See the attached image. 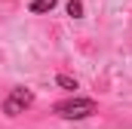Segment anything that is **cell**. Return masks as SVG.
Returning <instances> with one entry per match:
<instances>
[{"label": "cell", "instance_id": "1", "mask_svg": "<svg viewBox=\"0 0 132 129\" xmlns=\"http://www.w3.org/2000/svg\"><path fill=\"white\" fill-rule=\"evenodd\" d=\"M95 108L98 104L92 98H68V101H59L55 104V114L65 117V120H83V117H92Z\"/></svg>", "mask_w": 132, "mask_h": 129}, {"label": "cell", "instance_id": "2", "mask_svg": "<svg viewBox=\"0 0 132 129\" xmlns=\"http://www.w3.org/2000/svg\"><path fill=\"white\" fill-rule=\"evenodd\" d=\"M31 104H34V92L25 89V86H15V89L6 95V101H3V111H6L9 117H15V114H22V111L31 108Z\"/></svg>", "mask_w": 132, "mask_h": 129}, {"label": "cell", "instance_id": "3", "mask_svg": "<svg viewBox=\"0 0 132 129\" xmlns=\"http://www.w3.org/2000/svg\"><path fill=\"white\" fill-rule=\"evenodd\" d=\"M59 0H31V12H49Z\"/></svg>", "mask_w": 132, "mask_h": 129}, {"label": "cell", "instance_id": "4", "mask_svg": "<svg viewBox=\"0 0 132 129\" xmlns=\"http://www.w3.org/2000/svg\"><path fill=\"white\" fill-rule=\"evenodd\" d=\"M68 15L80 19V15H83V3H80V0H71V3H68Z\"/></svg>", "mask_w": 132, "mask_h": 129}, {"label": "cell", "instance_id": "5", "mask_svg": "<svg viewBox=\"0 0 132 129\" xmlns=\"http://www.w3.org/2000/svg\"><path fill=\"white\" fill-rule=\"evenodd\" d=\"M59 86H65V89H77V80L68 77V74H59Z\"/></svg>", "mask_w": 132, "mask_h": 129}]
</instances>
